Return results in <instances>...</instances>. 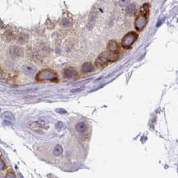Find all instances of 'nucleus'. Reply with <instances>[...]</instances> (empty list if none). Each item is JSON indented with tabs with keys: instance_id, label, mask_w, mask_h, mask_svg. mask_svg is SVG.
<instances>
[{
	"instance_id": "obj_23",
	"label": "nucleus",
	"mask_w": 178,
	"mask_h": 178,
	"mask_svg": "<svg viewBox=\"0 0 178 178\" xmlns=\"http://www.w3.org/2000/svg\"><path fill=\"white\" fill-rule=\"evenodd\" d=\"M0 73H1V68H0Z\"/></svg>"
},
{
	"instance_id": "obj_2",
	"label": "nucleus",
	"mask_w": 178,
	"mask_h": 178,
	"mask_svg": "<svg viewBox=\"0 0 178 178\" xmlns=\"http://www.w3.org/2000/svg\"><path fill=\"white\" fill-rule=\"evenodd\" d=\"M148 13H149V6L147 4H144L140 9V14L135 19V26L137 30H142L146 26Z\"/></svg>"
},
{
	"instance_id": "obj_14",
	"label": "nucleus",
	"mask_w": 178,
	"mask_h": 178,
	"mask_svg": "<svg viewBox=\"0 0 178 178\" xmlns=\"http://www.w3.org/2000/svg\"><path fill=\"white\" fill-rule=\"evenodd\" d=\"M28 40V36L26 34H21L18 38V42L21 44H25Z\"/></svg>"
},
{
	"instance_id": "obj_17",
	"label": "nucleus",
	"mask_w": 178,
	"mask_h": 178,
	"mask_svg": "<svg viewBox=\"0 0 178 178\" xmlns=\"http://www.w3.org/2000/svg\"><path fill=\"white\" fill-rule=\"evenodd\" d=\"M130 0H119L120 6H125L129 3Z\"/></svg>"
},
{
	"instance_id": "obj_7",
	"label": "nucleus",
	"mask_w": 178,
	"mask_h": 178,
	"mask_svg": "<svg viewBox=\"0 0 178 178\" xmlns=\"http://www.w3.org/2000/svg\"><path fill=\"white\" fill-rule=\"evenodd\" d=\"M76 75V72L73 68H68L64 70V76L66 78H72Z\"/></svg>"
},
{
	"instance_id": "obj_1",
	"label": "nucleus",
	"mask_w": 178,
	"mask_h": 178,
	"mask_svg": "<svg viewBox=\"0 0 178 178\" xmlns=\"http://www.w3.org/2000/svg\"><path fill=\"white\" fill-rule=\"evenodd\" d=\"M118 59L117 54L111 52H104L101 53L95 62L96 65L98 67L103 68L107 66L111 62H113Z\"/></svg>"
},
{
	"instance_id": "obj_4",
	"label": "nucleus",
	"mask_w": 178,
	"mask_h": 178,
	"mask_svg": "<svg viewBox=\"0 0 178 178\" xmlns=\"http://www.w3.org/2000/svg\"><path fill=\"white\" fill-rule=\"evenodd\" d=\"M137 34L135 33V32H129L123 38L122 40V46L124 48H128L135 42L136 39H137Z\"/></svg>"
},
{
	"instance_id": "obj_11",
	"label": "nucleus",
	"mask_w": 178,
	"mask_h": 178,
	"mask_svg": "<svg viewBox=\"0 0 178 178\" xmlns=\"http://www.w3.org/2000/svg\"><path fill=\"white\" fill-rule=\"evenodd\" d=\"M63 153V148L62 147V145L60 144H58L56 145V147H54L53 153L55 156H60Z\"/></svg>"
},
{
	"instance_id": "obj_22",
	"label": "nucleus",
	"mask_w": 178,
	"mask_h": 178,
	"mask_svg": "<svg viewBox=\"0 0 178 178\" xmlns=\"http://www.w3.org/2000/svg\"><path fill=\"white\" fill-rule=\"evenodd\" d=\"M2 26H3V22L0 20V28H1V27H2Z\"/></svg>"
},
{
	"instance_id": "obj_3",
	"label": "nucleus",
	"mask_w": 178,
	"mask_h": 178,
	"mask_svg": "<svg viewBox=\"0 0 178 178\" xmlns=\"http://www.w3.org/2000/svg\"><path fill=\"white\" fill-rule=\"evenodd\" d=\"M58 76L55 72L50 70V69H44V70L39 72L36 76V79L39 81L44 80H56Z\"/></svg>"
},
{
	"instance_id": "obj_6",
	"label": "nucleus",
	"mask_w": 178,
	"mask_h": 178,
	"mask_svg": "<svg viewBox=\"0 0 178 178\" xmlns=\"http://www.w3.org/2000/svg\"><path fill=\"white\" fill-rule=\"evenodd\" d=\"M22 71L26 75H32L37 71L36 66L30 64H27L22 67Z\"/></svg>"
},
{
	"instance_id": "obj_24",
	"label": "nucleus",
	"mask_w": 178,
	"mask_h": 178,
	"mask_svg": "<svg viewBox=\"0 0 178 178\" xmlns=\"http://www.w3.org/2000/svg\"><path fill=\"white\" fill-rule=\"evenodd\" d=\"M0 111H1V108H0Z\"/></svg>"
},
{
	"instance_id": "obj_12",
	"label": "nucleus",
	"mask_w": 178,
	"mask_h": 178,
	"mask_svg": "<svg viewBox=\"0 0 178 178\" xmlns=\"http://www.w3.org/2000/svg\"><path fill=\"white\" fill-rule=\"evenodd\" d=\"M75 128L78 133H84L86 129V127L84 123H78L76 125Z\"/></svg>"
},
{
	"instance_id": "obj_10",
	"label": "nucleus",
	"mask_w": 178,
	"mask_h": 178,
	"mask_svg": "<svg viewBox=\"0 0 178 178\" xmlns=\"http://www.w3.org/2000/svg\"><path fill=\"white\" fill-rule=\"evenodd\" d=\"M1 118L2 119L4 120H8V121H15V117L14 115L10 111H6L4 112L3 114L1 115Z\"/></svg>"
},
{
	"instance_id": "obj_8",
	"label": "nucleus",
	"mask_w": 178,
	"mask_h": 178,
	"mask_svg": "<svg viewBox=\"0 0 178 178\" xmlns=\"http://www.w3.org/2000/svg\"><path fill=\"white\" fill-rule=\"evenodd\" d=\"M108 50L111 52L117 54L119 50V47H118V44L115 41H110L108 44Z\"/></svg>"
},
{
	"instance_id": "obj_19",
	"label": "nucleus",
	"mask_w": 178,
	"mask_h": 178,
	"mask_svg": "<svg viewBox=\"0 0 178 178\" xmlns=\"http://www.w3.org/2000/svg\"><path fill=\"white\" fill-rule=\"evenodd\" d=\"M63 127V123L61 122V121H58V122L56 123V128H57V129H61Z\"/></svg>"
},
{
	"instance_id": "obj_13",
	"label": "nucleus",
	"mask_w": 178,
	"mask_h": 178,
	"mask_svg": "<svg viewBox=\"0 0 178 178\" xmlns=\"http://www.w3.org/2000/svg\"><path fill=\"white\" fill-rule=\"evenodd\" d=\"M95 19H96V17H95V16H94V15H93V16H90V20H89L88 23L87 24V29H88V30H90V29H92L93 28V27L95 26Z\"/></svg>"
},
{
	"instance_id": "obj_5",
	"label": "nucleus",
	"mask_w": 178,
	"mask_h": 178,
	"mask_svg": "<svg viewBox=\"0 0 178 178\" xmlns=\"http://www.w3.org/2000/svg\"><path fill=\"white\" fill-rule=\"evenodd\" d=\"M9 54L14 58H19L24 56V51L18 46H12L9 48Z\"/></svg>"
},
{
	"instance_id": "obj_20",
	"label": "nucleus",
	"mask_w": 178,
	"mask_h": 178,
	"mask_svg": "<svg viewBox=\"0 0 178 178\" xmlns=\"http://www.w3.org/2000/svg\"><path fill=\"white\" fill-rule=\"evenodd\" d=\"M56 111L57 113H58L59 114H64V113H66V110L63 109V108H57V109L56 110Z\"/></svg>"
},
{
	"instance_id": "obj_21",
	"label": "nucleus",
	"mask_w": 178,
	"mask_h": 178,
	"mask_svg": "<svg viewBox=\"0 0 178 178\" xmlns=\"http://www.w3.org/2000/svg\"><path fill=\"white\" fill-rule=\"evenodd\" d=\"M5 167V165L2 161L0 160V169H3Z\"/></svg>"
},
{
	"instance_id": "obj_9",
	"label": "nucleus",
	"mask_w": 178,
	"mask_h": 178,
	"mask_svg": "<svg viewBox=\"0 0 178 178\" xmlns=\"http://www.w3.org/2000/svg\"><path fill=\"white\" fill-rule=\"evenodd\" d=\"M2 38H3L5 41L11 42L16 38V36H15L13 32H11L10 31H7L3 34Z\"/></svg>"
},
{
	"instance_id": "obj_16",
	"label": "nucleus",
	"mask_w": 178,
	"mask_h": 178,
	"mask_svg": "<svg viewBox=\"0 0 178 178\" xmlns=\"http://www.w3.org/2000/svg\"><path fill=\"white\" fill-rule=\"evenodd\" d=\"M93 69V66L92 64L89 62L85 63L84 65L83 66V70L85 72H90Z\"/></svg>"
},
{
	"instance_id": "obj_18",
	"label": "nucleus",
	"mask_w": 178,
	"mask_h": 178,
	"mask_svg": "<svg viewBox=\"0 0 178 178\" xmlns=\"http://www.w3.org/2000/svg\"><path fill=\"white\" fill-rule=\"evenodd\" d=\"M61 24L64 26H67L69 25V21L67 19H64L61 22Z\"/></svg>"
},
{
	"instance_id": "obj_15",
	"label": "nucleus",
	"mask_w": 178,
	"mask_h": 178,
	"mask_svg": "<svg viewBox=\"0 0 178 178\" xmlns=\"http://www.w3.org/2000/svg\"><path fill=\"white\" fill-rule=\"evenodd\" d=\"M135 6L134 4H131L128 5V6L126 8V12L128 14H132L135 12Z\"/></svg>"
}]
</instances>
